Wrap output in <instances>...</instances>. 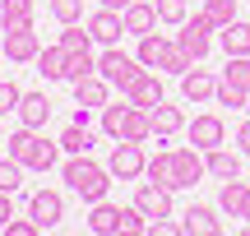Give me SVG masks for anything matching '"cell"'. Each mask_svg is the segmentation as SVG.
<instances>
[{"label": "cell", "mask_w": 250, "mask_h": 236, "mask_svg": "<svg viewBox=\"0 0 250 236\" xmlns=\"http://www.w3.org/2000/svg\"><path fill=\"white\" fill-rule=\"evenodd\" d=\"M121 19H125V33H130V37H144V33H153V28L162 23V19H158V5H144V0H134Z\"/></svg>", "instance_id": "e0dca14e"}, {"label": "cell", "mask_w": 250, "mask_h": 236, "mask_svg": "<svg viewBox=\"0 0 250 236\" xmlns=\"http://www.w3.org/2000/svg\"><path fill=\"white\" fill-rule=\"evenodd\" d=\"M144 167H148V157H144V144L116 139V148H111V157H107V172L116 176V181H139Z\"/></svg>", "instance_id": "277c9868"}, {"label": "cell", "mask_w": 250, "mask_h": 236, "mask_svg": "<svg viewBox=\"0 0 250 236\" xmlns=\"http://www.w3.org/2000/svg\"><path fill=\"white\" fill-rule=\"evenodd\" d=\"M0 46H5V56H9L14 65H28V60H37V51H42V42H37L33 23H23V28H9Z\"/></svg>", "instance_id": "52a82bcc"}, {"label": "cell", "mask_w": 250, "mask_h": 236, "mask_svg": "<svg viewBox=\"0 0 250 236\" xmlns=\"http://www.w3.org/2000/svg\"><path fill=\"white\" fill-rule=\"evenodd\" d=\"M37 232H42V227H37L33 218H9L5 222V236H37Z\"/></svg>", "instance_id": "60d3db41"}, {"label": "cell", "mask_w": 250, "mask_h": 236, "mask_svg": "<svg viewBox=\"0 0 250 236\" xmlns=\"http://www.w3.org/2000/svg\"><path fill=\"white\" fill-rule=\"evenodd\" d=\"M181 232H186V236H218V232H223V222H218L213 209H204V204H190V209L181 213Z\"/></svg>", "instance_id": "8fae6325"}, {"label": "cell", "mask_w": 250, "mask_h": 236, "mask_svg": "<svg viewBox=\"0 0 250 236\" xmlns=\"http://www.w3.org/2000/svg\"><path fill=\"white\" fill-rule=\"evenodd\" d=\"M23 172H28V167L19 162V157H0V190L14 195L19 185H23Z\"/></svg>", "instance_id": "1f68e13d"}, {"label": "cell", "mask_w": 250, "mask_h": 236, "mask_svg": "<svg viewBox=\"0 0 250 236\" xmlns=\"http://www.w3.org/2000/svg\"><path fill=\"white\" fill-rule=\"evenodd\" d=\"M98 5H102V9H121V14H125V9H130L134 0H98Z\"/></svg>", "instance_id": "ee69618b"}, {"label": "cell", "mask_w": 250, "mask_h": 236, "mask_svg": "<svg viewBox=\"0 0 250 236\" xmlns=\"http://www.w3.org/2000/svg\"><path fill=\"white\" fill-rule=\"evenodd\" d=\"M241 195H246V181H241V176H236V181H223V195H218V209L236 218V209H241Z\"/></svg>", "instance_id": "d6a6232c"}, {"label": "cell", "mask_w": 250, "mask_h": 236, "mask_svg": "<svg viewBox=\"0 0 250 236\" xmlns=\"http://www.w3.org/2000/svg\"><path fill=\"white\" fill-rule=\"evenodd\" d=\"M61 46H65V51H93V33H88V23H65Z\"/></svg>", "instance_id": "f546056e"}, {"label": "cell", "mask_w": 250, "mask_h": 236, "mask_svg": "<svg viewBox=\"0 0 250 236\" xmlns=\"http://www.w3.org/2000/svg\"><path fill=\"white\" fill-rule=\"evenodd\" d=\"M148 120H153V135H162V139H171L186 120H181V107H167V98L158 102V107H148Z\"/></svg>", "instance_id": "cb8c5ba5"}, {"label": "cell", "mask_w": 250, "mask_h": 236, "mask_svg": "<svg viewBox=\"0 0 250 236\" xmlns=\"http://www.w3.org/2000/svg\"><path fill=\"white\" fill-rule=\"evenodd\" d=\"M88 74H98L93 51H70L65 56V83H79V79H88Z\"/></svg>", "instance_id": "4316f807"}, {"label": "cell", "mask_w": 250, "mask_h": 236, "mask_svg": "<svg viewBox=\"0 0 250 236\" xmlns=\"http://www.w3.org/2000/svg\"><path fill=\"white\" fill-rule=\"evenodd\" d=\"M46 120H51V98H46V93H23V102H19V125L42 130Z\"/></svg>", "instance_id": "5bb4252c"}, {"label": "cell", "mask_w": 250, "mask_h": 236, "mask_svg": "<svg viewBox=\"0 0 250 236\" xmlns=\"http://www.w3.org/2000/svg\"><path fill=\"white\" fill-rule=\"evenodd\" d=\"M134 204H139L148 218H171V190L167 185H153V181H144L139 190H134Z\"/></svg>", "instance_id": "9c48e42d"}, {"label": "cell", "mask_w": 250, "mask_h": 236, "mask_svg": "<svg viewBox=\"0 0 250 236\" xmlns=\"http://www.w3.org/2000/svg\"><path fill=\"white\" fill-rule=\"evenodd\" d=\"M65 46L61 42H51V46H42V51H37V74H42L46 83H56V79H65Z\"/></svg>", "instance_id": "603a6c76"}, {"label": "cell", "mask_w": 250, "mask_h": 236, "mask_svg": "<svg viewBox=\"0 0 250 236\" xmlns=\"http://www.w3.org/2000/svg\"><path fill=\"white\" fill-rule=\"evenodd\" d=\"M37 139H42V135H37V130H28V125H19L14 135L5 139V148H9V157H19V162L28 167V157H33V148H37Z\"/></svg>", "instance_id": "484cf974"}, {"label": "cell", "mask_w": 250, "mask_h": 236, "mask_svg": "<svg viewBox=\"0 0 250 236\" xmlns=\"http://www.w3.org/2000/svg\"><path fill=\"white\" fill-rule=\"evenodd\" d=\"M218 42H223L227 56H250V23H246V19L223 23V28H218Z\"/></svg>", "instance_id": "d6986e66"}, {"label": "cell", "mask_w": 250, "mask_h": 236, "mask_svg": "<svg viewBox=\"0 0 250 236\" xmlns=\"http://www.w3.org/2000/svg\"><path fill=\"white\" fill-rule=\"evenodd\" d=\"M125 102H130V107H144V111H148V107H158V102H162V79H158V70H148V74H144V79L134 83L130 93H125Z\"/></svg>", "instance_id": "44dd1931"}, {"label": "cell", "mask_w": 250, "mask_h": 236, "mask_svg": "<svg viewBox=\"0 0 250 236\" xmlns=\"http://www.w3.org/2000/svg\"><path fill=\"white\" fill-rule=\"evenodd\" d=\"M0 60H5V46H0Z\"/></svg>", "instance_id": "7dc6e473"}, {"label": "cell", "mask_w": 250, "mask_h": 236, "mask_svg": "<svg viewBox=\"0 0 250 236\" xmlns=\"http://www.w3.org/2000/svg\"><path fill=\"white\" fill-rule=\"evenodd\" d=\"M186 135H190V144H195V148H204V153H208V148H218L227 139V125H223V116H195L186 125Z\"/></svg>", "instance_id": "ba28073f"}, {"label": "cell", "mask_w": 250, "mask_h": 236, "mask_svg": "<svg viewBox=\"0 0 250 236\" xmlns=\"http://www.w3.org/2000/svg\"><path fill=\"white\" fill-rule=\"evenodd\" d=\"M236 218H246V222H250V185H246V195H241V209H236Z\"/></svg>", "instance_id": "f6af8a7d"}, {"label": "cell", "mask_w": 250, "mask_h": 236, "mask_svg": "<svg viewBox=\"0 0 250 236\" xmlns=\"http://www.w3.org/2000/svg\"><path fill=\"white\" fill-rule=\"evenodd\" d=\"M236 144H241V153L250 157V116H246V125H241V130H236Z\"/></svg>", "instance_id": "b9f144b4"}, {"label": "cell", "mask_w": 250, "mask_h": 236, "mask_svg": "<svg viewBox=\"0 0 250 236\" xmlns=\"http://www.w3.org/2000/svg\"><path fill=\"white\" fill-rule=\"evenodd\" d=\"M181 98L186 102H208V98H218V79L208 70H186L181 74Z\"/></svg>", "instance_id": "4fadbf2b"}, {"label": "cell", "mask_w": 250, "mask_h": 236, "mask_svg": "<svg viewBox=\"0 0 250 236\" xmlns=\"http://www.w3.org/2000/svg\"><path fill=\"white\" fill-rule=\"evenodd\" d=\"M0 148H5V116H0Z\"/></svg>", "instance_id": "bcb514c9"}, {"label": "cell", "mask_w": 250, "mask_h": 236, "mask_svg": "<svg viewBox=\"0 0 250 236\" xmlns=\"http://www.w3.org/2000/svg\"><path fill=\"white\" fill-rule=\"evenodd\" d=\"M144 176H148L153 185H167V190H181V185H176V162H171V148H158V153L148 157V167H144Z\"/></svg>", "instance_id": "ffe728a7"}, {"label": "cell", "mask_w": 250, "mask_h": 236, "mask_svg": "<svg viewBox=\"0 0 250 236\" xmlns=\"http://www.w3.org/2000/svg\"><path fill=\"white\" fill-rule=\"evenodd\" d=\"M153 5H158V19H162V23H171V28H181L190 19L186 0H153Z\"/></svg>", "instance_id": "836d02e7"}, {"label": "cell", "mask_w": 250, "mask_h": 236, "mask_svg": "<svg viewBox=\"0 0 250 236\" xmlns=\"http://www.w3.org/2000/svg\"><path fill=\"white\" fill-rule=\"evenodd\" d=\"M121 236H148V213L139 204H125L121 209Z\"/></svg>", "instance_id": "f1b7e54d"}, {"label": "cell", "mask_w": 250, "mask_h": 236, "mask_svg": "<svg viewBox=\"0 0 250 236\" xmlns=\"http://www.w3.org/2000/svg\"><path fill=\"white\" fill-rule=\"evenodd\" d=\"M171 162H176V185L186 190V185H199L208 176V162H204V148H171Z\"/></svg>", "instance_id": "8992f818"}, {"label": "cell", "mask_w": 250, "mask_h": 236, "mask_svg": "<svg viewBox=\"0 0 250 236\" xmlns=\"http://www.w3.org/2000/svg\"><path fill=\"white\" fill-rule=\"evenodd\" d=\"M56 157H61V139H37L33 157H28V172H51Z\"/></svg>", "instance_id": "83f0119b"}, {"label": "cell", "mask_w": 250, "mask_h": 236, "mask_svg": "<svg viewBox=\"0 0 250 236\" xmlns=\"http://www.w3.org/2000/svg\"><path fill=\"white\" fill-rule=\"evenodd\" d=\"M162 70H167V74H186V70H195V60L181 51V42H171V51H167V60H162Z\"/></svg>", "instance_id": "ab89813d"}, {"label": "cell", "mask_w": 250, "mask_h": 236, "mask_svg": "<svg viewBox=\"0 0 250 236\" xmlns=\"http://www.w3.org/2000/svg\"><path fill=\"white\" fill-rule=\"evenodd\" d=\"M125 111H130V102H116V107H102V130H107V139H116L121 135V120H125Z\"/></svg>", "instance_id": "d590c367"}, {"label": "cell", "mask_w": 250, "mask_h": 236, "mask_svg": "<svg viewBox=\"0 0 250 236\" xmlns=\"http://www.w3.org/2000/svg\"><path fill=\"white\" fill-rule=\"evenodd\" d=\"M88 33H93V42H102V46H116V42H121V33H125V19H121V9H98V14L88 19Z\"/></svg>", "instance_id": "30bf717a"}, {"label": "cell", "mask_w": 250, "mask_h": 236, "mask_svg": "<svg viewBox=\"0 0 250 236\" xmlns=\"http://www.w3.org/2000/svg\"><path fill=\"white\" fill-rule=\"evenodd\" d=\"M88 232L93 236H121V209L107 204V199H98L93 213H88Z\"/></svg>", "instance_id": "ac0fdd59"}, {"label": "cell", "mask_w": 250, "mask_h": 236, "mask_svg": "<svg viewBox=\"0 0 250 236\" xmlns=\"http://www.w3.org/2000/svg\"><path fill=\"white\" fill-rule=\"evenodd\" d=\"M37 19V5L33 0H0V33H9V28H23Z\"/></svg>", "instance_id": "7402d4cb"}, {"label": "cell", "mask_w": 250, "mask_h": 236, "mask_svg": "<svg viewBox=\"0 0 250 236\" xmlns=\"http://www.w3.org/2000/svg\"><path fill=\"white\" fill-rule=\"evenodd\" d=\"M93 144H98V139H93L88 135V125H74V120H70V125H65L61 130V153H93Z\"/></svg>", "instance_id": "d4e9b609"}, {"label": "cell", "mask_w": 250, "mask_h": 236, "mask_svg": "<svg viewBox=\"0 0 250 236\" xmlns=\"http://www.w3.org/2000/svg\"><path fill=\"white\" fill-rule=\"evenodd\" d=\"M9 218H14V209H9V195L0 190V232H5V222H9Z\"/></svg>", "instance_id": "7bdbcfd3"}, {"label": "cell", "mask_w": 250, "mask_h": 236, "mask_svg": "<svg viewBox=\"0 0 250 236\" xmlns=\"http://www.w3.org/2000/svg\"><path fill=\"white\" fill-rule=\"evenodd\" d=\"M246 236H250V222H246Z\"/></svg>", "instance_id": "c3c4849f"}, {"label": "cell", "mask_w": 250, "mask_h": 236, "mask_svg": "<svg viewBox=\"0 0 250 236\" xmlns=\"http://www.w3.org/2000/svg\"><path fill=\"white\" fill-rule=\"evenodd\" d=\"M98 74H102V79L111 83V88L130 93V88H134V83H139V79H144L148 70L139 65V56H125L121 46H107V51L98 56Z\"/></svg>", "instance_id": "7a4b0ae2"}, {"label": "cell", "mask_w": 250, "mask_h": 236, "mask_svg": "<svg viewBox=\"0 0 250 236\" xmlns=\"http://www.w3.org/2000/svg\"><path fill=\"white\" fill-rule=\"evenodd\" d=\"M236 5H241V0H204L208 19H213L218 28H223V23H232V19H236Z\"/></svg>", "instance_id": "74e56055"}, {"label": "cell", "mask_w": 250, "mask_h": 236, "mask_svg": "<svg viewBox=\"0 0 250 236\" xmlns=\"http://www.w3.org/2000/svg\"><path fill=\"white\" fill-rule=\"evenodd\" d=\"M204 162H208V176H213V181H236V176H241V153H227L223 144L208 148Z\"/></svg>", "instance_id": "2e32d148"}, {"label": "cell", "mask_w": 250, "mask_h": 236, "mask_svg": "<svg viewBox=\"0 0 250 236\" xmlns=\"http://www.w3.org/2000/svg\"><path fill=\"white\" fill-rule=\"evenodd\" d=\"M111 181H116V176H111L102 162H93L88 153H74L70 162H65V185H70V190L79 195L83 204H98V199H107Z\"/></svg>", "instance_id": "6da1fadb"}, {"label": "cell", "mask_w": 250, "mask_h": 236, "mask_svg": "<svg viewBox=\"0 0 250 236\" xmlns=\"http://www.w3.org/2000/svg\"><path fill=\"white\" fill-rule=\"evenodd\" d=\"M167 51H171V37H162L158 28H153V33H144V37H139V51H134V56H139L144 70H162Z\"/></svg>", "instance_id": "9a60e30c"}, {"label": "cell", "mask_w": 250, "mask_h": 236, "mask_svg": "<svg viewBox=\"0 0 250 236\" xmlns=\"http://www.w3.org/2000/svg\"><path fill=\"white\" fill-rule=\"evenodd\" d=\"M246 102H250V88H241V83H227V79H218V107L246 111Z\"/></svg>", "instance_id": "4dcf8cb0"}, {"label": "cell", "mask_w": 250, "mask_h": 236, "mask_svg": "<svg viewBox=\"0 0 250 236\" xmlns=\"http://www.w3.org/2000/svg\"><path fill=\"white\" fill-rule=\"evenodd\" d=\"M74 102H79V107L102 111V107L111 102V83L102 79V74H88V79H79V83H74Z\"/></svg>", "instance_id": "7c38bea8"}, {"label": "cell", "mask_w": 250, "mask_h": 236, "mask_svg": "<svg viewBox=\"0 0 250 236\" xmlns=\"http://www.w3.org/2000/svg\"><path fill=\"white\" fill-rule=\"evenodd\" d=\"M46 5H51V14L61 23H79L83 19V0H46Z\"/></svg>", "instance_id": "8d00e7d4"}, {"label": "cell", "mask_w": 250, "mask_h": 236, "mask_svg": "<svg viewBox=\"0 0 250 236\" xmlns=\"http://www.w3.org/2000/svg\"><path fill=\"white\" fill-rule=\"evenodd\" d=\"M213 28H218V23L208 19V9H199L195 19H186V23H181V37H176V42H181V51H186L195 65L213 51Z\"/></svg>", "instance_id": "3957f363"}, {"label": "cell", "mask_w": 250, "mask_h": 236, "mask_svg": "<svg viewBox=\"0 0 250 236\" xmlns=\"http://www.w3.org/2000/svg\"><path fill=\"white\" fill-rule=\"evenodd\" d=\"M28 218H33L42 232L61 227V218H65V199H61L56 190H33V199H28Z\"/></svg>", "instance_id": "5b68a950"}, {"label": "cell", "mask_w": 250, "mask_h": 236, "mask_svg": "<svg viewBox=\"0 0 250 236\" xmlns=\"http://www.w3.org/2000/svg\"><path fill=\"white\" fill-rule=\"evenodd\" d=\"M223 79H227V83H241V88H250V56H227Z\"/></svg>", "instance_id": "e575fe53"}, {"label": "cell", "mask_w": 250, "mask_h": 236, "mask_svg": "<svg viewBox=\"0 0 250 236\" xmlns=\"http://www.w3.org/2000/svg\"><path fill=\"white\" fill-rule=\"evenodd\" d=\"M19 102H23V88H19L14 79H0V116L19 111Z\"/></svg>", "instance_id": "f35d334b"}]
</instances>
